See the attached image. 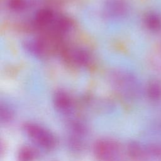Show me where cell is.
Returning <instances> with one entry per match:
<instances>
[{
	"mask_svg": "<svg viewBox=\"0 0 161 161\" xmlns=\"http://www.w3.org/2000/svg\"><path fill=\"white\" fill-rule=\"evenodd\" d=\"M111 79L114 87L126 96L135 98L139 95L140 85L136 78L132 74L126 71H116Z\"/></svg>",
	"mask_w": 161,
	"mask_h": 161,
	"instance_id": "cell-1",
	"label": "cell"
},
{
	"mask_svg": "<svg viewBox=\"0 0 161 161\" xmlns=\"http://www.w3.org/2000/svg\"><path fill=\"white\" fill-rule=\"evenodd\" d=\"M23 129L26 134L42 148L51 150L55 147L56 140L53 135L42 126L28 122L23 125Z\"/></svg>",
	"mask_w": 161,
	"mask_h": 161,
	"instance_id": "cell-2",
	"label": "cell"
},
{
	"mask_svg": "<svg viewBox=\"0 0 161 161\" xmlns=\"http://www.w3.org/2000/svg\"><path fill=\"white\" fill-rule=\"evenodd\" d=\"M93 153L98 161H114L119 155V146L111 139H100L93 145Z\"/></svg>",
	"mask_w": 161,
	"mask_h": 161,
	"instance_id": "cell-3",
	"label": "cell"
},
{
	"mask_svg": "<svg viewBox=\"0 0 161 161\" xmlns=\"http://www.w3.org/2000/svg\"><path fill=\"white\" fill-rule=\"evenodd\" d=\"M128 11V7L124 0H106L103 6V13L113 19L123 17Z\"/></svg>",
	"mask_w": 161,
	"mask_h": 161,
	"instance_id": "cell-4",
	"label": "cell"
},
{
	"mask_svg": "<svg viewBox=\"0 0 161 161\" xmlns=\"http://www.w3.org/2000/svg\"><path fill=\"white\" fill-rule=\"evenodd\" d=\"M126 150L128 156L133 161H148L150 158L147 147L139 142H130Z\"/></svg>",
	"mask_w": 161,
	"mask_h": 161,
	"instance_id": "cell-5",
	"label": "cell"
},
{
	"mask_svg": "<svg viewBox=\"0 0 161 161\" xmlns=\"http://www.w3.org/2000/svg\"><path fill=\"white\" fill-rule=\"evenodd\" d=\"M53 104L55 108L62 113L69 112L72 106L70 96L64 91H57L53 96Z\"/></svg>",
	"mask_w": 161,
	"mask_h": 161,
	"instance_id": "cell-6",
	"label": "cell"
},
{
	"mask_svg": "<svg viewBox=\"0 0 161 161\" xmlns=\"http://www.w3.org/2000/svg\"><path fill=\"white\" fill-rule=\"evenodd\" d=\"M23 47L31 55L42 57L46 53V48L43 43L38 39H28L23 43Z\"/></svg>",
	"mask_w": 161,
	"mask_h": 161,
	"instance_id": "cell-7",
	"label": "cell"
},
{
	"mask_svg": "<svg viewBox=\"0 0 161 161\" xmlns=\"http://www.w3.org/2000/svg\"><path fill=\"white\" fill-rule=\"evenodd\" d=\"M56 16L52 10L42 8L36 11L34 16L35 23L39 26H45L53 24Z\"/></svg>",
	"mask_w": 161,
	"mask_h": 161,
	"instance_id": "cell-8",
	"label": "cell"
},
{
	"mask_svg": "<svg viewBox=\"0 0 161 161\" xmlns=\"http://www.w3.org/2000/svg\"><path fill=\"white\" fill-rule=\"evenodd\" d=\"M144 24L146 28L152 32L161 30V14L154 11L148 12L144 16Z\"/></svg>",
	"mask_w": 161,
	"mask_h": 161,
	"instance_id": "cell-9",
	"label": "cell"
},
{
	"mask_svg": "<svg viewBox=\"0 0 161 161\" xmlns=\"http://www.w3.org/2000/svg\"><path fill=\"white\" fill-rule=\"evenodd\" d=\"M146 94L152 102L161 101V81L155 79L150 80L146 87Z\"/></svg>",
	"mask_w": 161,
	"mask_h": 161,
	"instance_id": "cell-10",
	"label": "cell"
},
{
	"mask_svg": "<svg viewBox=\"0 0 161 161\" xmlns=\"http://www.w3.org/2000/svg\"><path fill=\"white\" fill-rule=\"evenodd\" d=\"M70 58L74 64L80 67L86 66L91 60L89 53L84 50L80 48H75L70 51Z\"/></svg>",
	"mask_w": 161,
	"mask_h": 161,
	"instance_id": "cell-11",
	"label": "cell"
},
{
	"mask_svg": "<svg viewBox=\"0 0 161 161\" xmlns=\"http://www.w3.org/2000/svg\"><path fill=\"white\" fill-rule=\"evenodd\" d=\"M37 157L36 150L29 146H23L18 152V161H35Z\"/></svg>",
	"mask_w": 161,
	"mask_h": 161,
	"instance_id": "cell-12",
	"label": "cell"
},
{
	"mask_svg": "<svg viewBox=\"0 0 161 161\" xmlns=\"http://www.w3.org/2000/svg\"><path fill=\"white\" fill-rule=\"evenodd\" d=\"M53 25L55 30L58 33H66L69 31L72 26L70 20L65 17H56Z\"/></svg>",
	"mask_w": 161,
	"mask_h": 161,
	"instance_id": "cell-13",
	"label": "cell"
},
{
	"mask_svg": "<svg viewBox=\"0 0 161 161\" xmlns=\"http://www.w3.org/2000/svg\"><path fill=\"white\" fill-rule=\"evenodd\" d=\"M31 3V0H9L8 6L13 11L21 12L28 9Z\"/></svg>",
	"mask_w": 161,
	"mask_h": 161,
	"instance_id": "cell-14",
	"label": "cell"
},
{
	"mask_svg": "<svg viewBox=\"0 0 161 161\" xmlns=\"http://www.w3.org/2000/svg\"><path fill=\"white\" fill-rule=\"evenodd\" d=\"M13 118L12 109L6 104H1L0 106V120L3 123L10 122Z\"/></svg>",
	"mask_w": 161,
	"mask_h": 161,
	"instance_id": "cell-15",
	"label": "cell"
},
{
	"mask_svg": "<svg viewBox=\"0 0 161 161\" xmlns=\"http://www.w3.org/2000/svg\"><path fill=\"white\" fill-rule=\"evenodd\" d=\"M150 158L161 159V145L159 144L152 143L147 145Z\"/></svg>",
	"mask_w": 161,
	"mask_h": 161,
	"instance_id": "cell-16",
	"label": "cell"
}]
</instances>
